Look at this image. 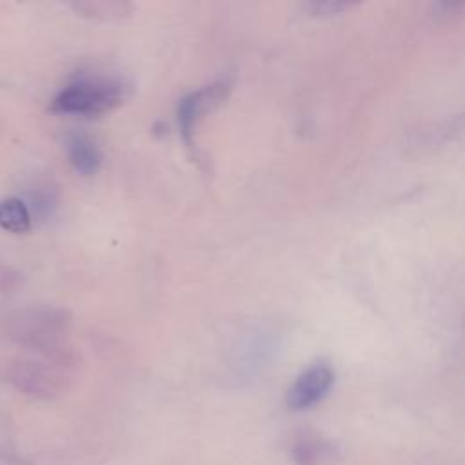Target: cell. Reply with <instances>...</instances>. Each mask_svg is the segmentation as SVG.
<instances>
[{"label":"cell","instance_id":"obj_4","mask_svg":"<svg viewBox=\"0 0 465 465\" xmlns=\"http://www.w3.org/2000/svg\"><path fill=\"white\" fill-rule=\"evenodd\" d=\"M231 82L216 80L198 91L189 93L178 104V127L180 134L189 149L194 147V129L202 114L218 107L229 94Z\"/></svg>","mask_w":465,"mask_h":465},{"label":"cell","instance_id":"obj_6","mask_svg":"<svg viewBox=\"0 0 465 465\" xmlns=\"http://www.w3.org/2000/svg\"><path fill=\"white\" fill-rule=\"evenodd\" d=\"M291 458L296 465H336L341 460V450L331 440L303 438L292 445Z\"/></svg>","mask_w":465,"mask_h":465},{"label":"cell","instance_id":"obj_7","mask_svg":"<svg viewBox=\"0 0 465 465\" xmlns=\"http://www.w3.org/2000/svg\"><path fill=\"white\" fill-rule=\"evenodd\" d=\"M65 151H67L71 167L82 176L94 174L102 165V153L94 143V140L89 138L87 134H82V133L69 134L65 142Z\"/></svg>","mask_w":465,"mask_h":465},{"label":"cell","instance_id":"obj_8","mask_svg":"<svg viewBox=\"0 0 465 465\" xmlns=\"http://www.w3.org/2000/svg\"><path fill=\"white\" fill-rule=\"evenodd\" d=\"M69 7L78 16L98 22H122L134 13V4L122 0H78L71 2Z\"/></svg>","mask_w":465,"mask_h":465},{"label":"cell","instance_id":"obj_12","mask_svg":"<svg viewBox=\"0 0 465 465\" xmlns=\"http://www.w3.org/2000/svg\"><path fill=\"white\" fill-rule=\"evenodd\" d=\"M22 283V276L9 265H0V292H13Z\"/></svg>","mask_w":465,"mask_h":465},{"label":"cell","instance_id":"obj_5","mask_svg":"<svg viewBox=\"0 0 465 465\" xmlns=\"http://www.w3.org/2000/svg\"><path fill=\"white\" fill-rule=\"evenodd\" d=\"M334 371L329 363L318 361L298 374L285 394V403L291 411L302 412L318 405L334 385Z\"/></svg>","mask_w":465,"mask_h":465},{"label":"cell","instance_id":"obj_10","mask_svg":"<svg viewBox=\"0 0 465 465\" xmlns=\"http://www.w3.org/2000/svg\"><path fill=\"white\" fill-rule=\"evenodd\" d=\"M29 200H31V209L38 218H49L53 216L54 209H56V194L51 187L47 185H36L31 193H29Z\"/></svg>","mask_w":465,"mask_h":465},{"label":"cell","instance_id":"obj_2","mask_svg":"<svg viewBox=\"0 0 465 465\" xmlns=\"http://www.w3.org/2000/svg\"><path fill=\"white\" fill-rule=\"evenodd\" d=\"M127 94L129 84L122 76L84 73L53 98L51 111L74 116H100L116 109Z\"/></svg>","mask_w":465,"mask_h":465},{"label":"cell","instance_id":"obj_11","mask_svg":"<svg viewBox=\"0 0 465 465\" xmlns=\"http://www.w3.org/2000/svg\"><path fill=\"white\" fill-rule=\"evenodd\" d=\"M356 4H349V2H334V0H325V2H307L302 5V9L314 18H329V16H336L341 15L349 9H352Z\"/></svg>","mask_w":465,"mask_h":465},{"label":"cell","instance_id":"obj_9","mask_svg":"<svg viewBox=\"0 0 465 465\" xmlns=\"http://www.w3.org/2000/svg\"><path fill=\"white\" fill-rule=\"evenodd\" d=\"M0 227L13 234H25L31 229V211L24 200L16 196L0 200Z\"/></svg>","mask_w":465,"mask_h":465},{"label":"cell","instance_id":"obj_1","mask_svg":"<svg viewBox=\"0 0 465 465\" xmlns=\"http://www.w3.org/2000/svg\"><path fill=\"white\" fill-rule=\"evenodd\" d=\"M71 312L60 307L36 305L11 311L2 320V331L15 345L35 356L76 367L78 356L65 343Z\"/></svg>","mask_w":465,"mask_h":465},{"label":"cell","instance_id":"obj_3","mask_svg":"<svg viewBox=\"0 0 465 465\" xmlns=\"http://www.w3.org/2000/svg\"><path fill=\"white\" fill-rule=\"evenodd\" d=\"M74 367L40 356H22L5 367L7 381L25 396L36 400H56L71 385Z\"/></svg>","mask_w":465,"mask_h":465}]
</instances>
